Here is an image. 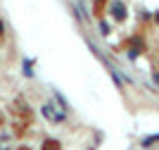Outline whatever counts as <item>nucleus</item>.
<instances>
[{"mask_svg": "<svg viewBox=\"0 0 159 150\" xmlns=\"http://www.w3.org/2000/svg\"><path fill=\"white\" fill-rule=\"evenodd\" d=\"M43 150H60V143H57V141H45V143H43Z\"/></svg>", "mask_w": 159, "mask_h": 150, "instance_id": "f257e3e1", "label": "nucleus"}, {"mask_svg": "<svg viewBox=\"0 0 159 150\" xmlns=\"http://www.w3.org/2000/svg\"><path fill=\"white\" fill-rule=\"evenodd\" d=\"M21 150H26V148H21Z\"/></svg>", "mask_w": 159, "mask_h": 150, "instance_id": "f03ea898", "label": "nucleus"}]
</instances>
